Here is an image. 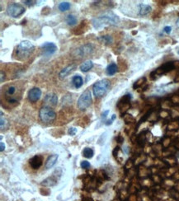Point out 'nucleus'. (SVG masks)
I'll use <instances>...</instances> for the list:
<instances>
[{"label":"nucleus","mask_w":179,"mask_h":201,"mask_svg":"<svg viewBox=\"0 0 179 201\" xmlns=\"http://www.w3.org/2000/svg\"><path fill=\"white\" fill-rule=\"evenodd\" d=\"M0 124H1V130H3V129L5 128L6 124H7V120H6L5 119H3V117H1V122H0Z\"/></svg>","instance_id":"26"},{"label":"nucleus","mask_w":179,"mask_h":201,"mask_svg":"<svg viewBox=\"0 0 179 201\" xmlns=\"http://www.w3.org/2000/svg\"><path fill=\"white\" fill-rule=\"evenodd\" d=\"M93 150L90 147H85L83 151V156L85 157L86 158H92L93 157Z\"/></svg>","instance_id":"21"},{"label":"nucleus","mask_w":179,"mask_h":201,"mask_svg":"<svg viewBox=\"0 0 179 201\" xmlns=\"http://www.w3.org/2000/svg\"><path fill=\"white\" fill-rule=\"evenodd\" d=\"M177 26H179V19L178 20V21H177Z\"/></svg>","instance_id":"34"},{"label":"nucleus","mask_w":179,"mask_h":201,"mask_svg":"<svg viewBox=\"0 0 179 201\" xmlns=\"http://www.w3.org/2000/svg\"><path fill=\"white\" fill-rule=\"evenodd\" d=\"M26 9L24 8L23 6H22L21 4L16 3H12L10 4H8V8H7V13L8 16L17 18L19 17L20 16H22L25 13Z\"/></svg>","instance_id":"6"},{"label":"nucleus","mask_w":179,"mask_h":201,"mask_svg":"<svg viewBox=\"0 0 179 201\" xmlns=\"http://www.w3.org/2000/svg\"><path fill=\"white\" fill-rule=\"evenodd\" d=\"M74 68H75V65H74V64H72V65H70V66L64 68V69L61 70V72L60 73V78L65 77L70 73H71L73 70L74 69Z\"/></svg>","instance_id":"17"},{"label":"nucleus","mask_w":179,"mask_h":201,"mask_svg":"<svg viewBox=\"0 0 179 201\" xmlns=\"http://www.w3.org/2000/svg\"><path fill=\"white\" fill-rule=\"evenodd\" d=\"M41 96V91L38 87H33L28 92V100L31 102H36L39 100Z\"/></svg>","instance_id":"9"},{"label":"nucleus","mask_w":179,"mask_h":201,"mask_svg":"<svg viewBox=\"0 0 179 201\" xmlns=\"http://www.w3.org/2000/svg\"><path fill=\"white\" fill-rule=\"evenodd\" d=\"M145 81V77H141L140 79H139L135 83V85H134V88H135V87H140V85H142L143 83H144V82Z\"/></svg>","instance_id":"24"},{"label":"nucleus","mask_w":179,"mask_h":201,"mask_svg":"<svg viewBox=\"0 0 179 201\" xmlns=\"http://www.w3.org/2000/svg\"><path fill=\"white\" fill-rule=\"evenodd\" d=\"M35 50L34 46L28 40L22 41L16 48L15 54L17 60H23L28 58Z\"/></svg>","instance_id":"2"},{"label":"nucleus","mask_w":179,"mask_h":201,"mask_svg":"<svg viewBox=\"0 0 179 201\" xmlns=\"http://www.w3.org/2000/svg\"><path fill=\"white\" fill-rule=\"evenodd\" d=\"M66 22L68 25L70 26H74L75 24L77 23V18L76 17L72 14H69V15L66 17V19H65Z\"/></svg>","instance_id":"20"},{"label":"nucleus","mask_w":179,"mask_h":201,"mask_svg":"<svg viewBox=\"0 0 179 201\" xmlns=\"http://www.w3.org/2000/svg\"><path fill=\"white\" fill-rule=\"evenodd\" d=\"M93 67V63L92 62L91 60H88V61H86V62L80 65V69L82 72L86 73V72L89 71Z\"/></svg>","instance_id":"18"},{"label":"nucleus","mask_w":179,"mask_h":201,"mask_svg":"<svg viewBox=\"0 0 179 201\" xmlns=\"http://www.w3.org/2000/svg\"><path fill=\"white\" fill-rule=\"evenodd\" d=\"M175 68V65H174V63L172 62H168L164 63L163 65H161L158 69L156 70L154 73H158V74H164L166 73L169 71H171Z\"/></svg>","instance_id":"11"},{"label":"nucleus","mask_w":179,"mask_h":201,"mask_svg":"<svg viewBox=\"0 0 179 201\" xmlns=\"http://www.w3.org/2000/svg\"><path fill=\"white\" fill-rule=\"evenodd\" d=\"M44 102L46 106H55L58 103V97L55 93H50L46 94L44 98Z\"/></svg>","instance_id":"8"},{"label":"nucleus","mask_w":179,"mask_h":201,"mask_svg":"<svg viewBox=\"0 0 179 201\" xmlns=\"http://www.w3.org/2000/svg\"><path fill=\"white\" fill-rule=\"evenodd\" d=\"M80 166H81L82 168L87 169V168L90 167V163H88V161H83V162L81 163V164H80Z\"/></svg>","instance_id":"25"},{"label":"nucleus","mask_w":179,"mask_h":201,"mask_svg":"<svg viewBox=\"0 0 179 201\" xmlns=\"http://www.w3.org/2000/svg\"><path fill=\"white\" fill-rule=\"evenodd\" d=\"M4 149H5V145H4V143L3 142H1V143H0V151L3 152Z\"/></svg>","instance_id":"33"},{"label":"nucleus","mask_w":179,"mask_h":201,"mask_svg":"<svg viewBox=\"0 0 179 201\" xmlns=\"http://www.w3.org/2000/svg\"><path fill=\"white\" fill-rule=\"evenodd\" d=\"M109 113V110H106V111H104L103 113H102V115H101V118L102 119H105L106 117H107V114Z\"/></svg>","instance_id":"32"},{"label":"nucleus","mask_w":179,"mask_h":201,"mask_svg":"<svg viewBox=\"0 0 179 201\" xmlns=\"http://www.w3.org/2000/svg\"><path fill=\"white\" fill-rule=\"evenodd\" d=\"M58 157H59V156L57 154H53L51 155L50 157H49V158L47 159L46 163V169L51 168L56 163L57 160H58Z\"/></svg>","instance_id":"14"},{"label":"nucleus","mask_w":179,"mask_h":201,"mask_svg":"<svg viewBox=\"0 0 179 201\" xmlns=\"http://www.w3.org/2000/svg\"><path fill=\"white\" fill-rule=\"evenodd\" d=\"M115 119H116V116H115V115H113V116H112V117H111V120H108V121L106 123V124H107V125H109V124H111V123H112V121H113Z\"/></svg>","instance_id":"30"},{"label":"nucleus","mask_w":179,"mask_h":201,"mask_svg":"<svg viewBox=\"0 0 179 201\" xmlns=\"http://www.w3.org/2000/svg\"><path fill=\"white\" fill-rule=\"evenodd\" d=\"M106 72H107V74L109 75V76H112L114 75L117 72V65L115 63H112L109 64L106 69Z\"/></svg>","instance_id":"19"},{"label":"nucleus","mask_w":179,"mask_h":201,"mask_svg":"<svg viewBox=\"0 0 179 201\" xmlns=\"http://www.w3.org/2000/svg\"><path fill=\"white\" fill-rule=\"evenodd\" d=\"M151 10H152V8L149 5L144 4V3H140L139 5V14L140 16L147 15L151 12Z\"/></svg>","instance_id":"13"},{"label":"nucleus","mask_w":179,"mask_h":201,"mask_svg":"<svg viewBox=\"0 0 179 201\" xmlns=\"http://www.w3.org/2000/svg\"><path fill=\"white\" fill-rule=\"evenodd\" d=\"M39 116L42 122L50 123L56 118V114L53 109H51L50 106H45L40 110Z\"/></svg>","instance_id":"4"},{"label":"nucleus","mask_w":179,"mask_h":201,"mask_svg":"<svg viewBox=\"0 0 179 201\" xmlns=\"http://www.w3.org/2000/svg\"><path fill=\"white\" fill-rule=\"evenodd\" d=\"M42 50H43V54L46 56L51 55V54H55L57 50V46L56 45L52 43V42H46L42 45Z\"/></svg>","instance_id":"7"},{"label":"nucleus","mask_w":179,"mask_h":201,"mask_svg":"<svg viewBox=\"0 0 179 201\" xmlns=\"http://www.w3.org/2000/svg\"><path fill=\"white\" fill-rule=\"evenodd\" d=\"M72 83L74 86L76 87V88H80L82 86H83V83H84V81H83V78L81 76L79 75H75L74 76L73 78H72Z\"/></svg>","instance_id":"16"},{"label":"nucleus","mask_w":179,"mask_h":201,"mask_svg":"<svg viewBox=\"0 0 179 201\" xmlns=\"http://www.w3.org/2000/svg\"><path fill=\"white\" fill-rule=\"evenodd\" d=\"M93 51V46L92 44H87V45H84L80 48H78L76 50V53L79 56H84V55L91 54Z\"/></svg>","instance_id":"10"},{"label":"nucleus","mask_w":179,"mask_h":201,"mask_svg":"<svg viewBox=\"0 0 179 201\" xmlns=\"http://www.w3.org/2000/svg\"><path fill=\"white\" fill-rule=\"evenodd\" d=\"M110 86H111L110 81L107 80V79H102V80L98 81L93 87V91L94 96L96 97H103L106 93H107V91L109 90Z\"/></svg>","instance_id":"3"},{"label":"nucleus","mask_w":179,"mask_h":201,"mask_svg":"<svg viewBox=\"0 0 179 201\" xmlns=\"http://www.w3.org/2000/svg\"><path fill=\"white\" fill-rule=\"evenodd\" d=\"M164 32H166L167 34H169V33H170L172 31L171 26H165V27H164Z\"/></svg>","instance_id":"29"},{"label":"nucleus","mask_w":179,"mask_h":201,"mask_svg":"<svg viewBox=\"0 0 179 201\" xmlns=\"http://www.w3.org/2000/svg\"><path fill=\"white\" fill-rule=\"evenodd\" d=\"M70 8V3L68 2H62L59 4V9L61 12H65Z\"/></svg>","instance_id":"22"},{"label":"nucleus","mask_w":179,"mask_h":201,"mask_svg":"<svg viewBox=\"0 0 179 201\" xmlns=\"http://www.w3.org/2000/svg\"><path fill=\"white\" fill-rule=\"evenodd\" d=\"M5 79V73H3V71H1V83H3Z\"/></svg>","instance_id":"31"},{"label":"nucleus","mask_w":179,"mask_h":201,"mask_svg":"<svg viewBox=\"0 0 179 201\" xmlns=\"http://www.w3.org/2000/svg\"><path fill=\"white\" fill-rule=\"evenodd\" d=\"M76 132H77V129H75V128H70V130H69V134H70V135H74V134H76Z\"/></svg>","instance_id":"28"},{"label":"nucleus","mask_w":179,"mask_h":201,"mask_svg":"<svg viewBox=\"0 0 179 201\" xmlns=\"http://www.w3.org/2000/svg\"><path fill=\"white\" fill-rule=\"evenodd\" d=\"M29 163H30V166H31L32 169H38L42 166L43 160H42V157L40 156L36 155L30 159Z\"/></svg>","instance_id":"12"},{"label":"nucleus","mask_w":179,"mask_h":201,"mask_svg":"<svg viewBox=\"0 0 179 201\" xmlns=\"http://www.w3.org/2000/svg\"><path fill=\"white\" fill-rule=\"evenodd\" d=\"M91 102H92L91 93L89 90H86L79 97L77 105H78V109H80L81 110H84L88 107H89V106L91 105Z\"/></svg>","instance_id":"5"},{"label":"nucleus","mask_w":179,"mask_h":201,"mask_svg":"<svg viewBox=\"0 0 179 201\" xmlns=\"http://www.w3.org/2000/svg\"><path fill=\"white\" fill-rule=\"evenodd\" d=\"M36 3V1H23L24 4H26V5L28 6V7L33 6Z\"/></svg>","instance_id":"27"},{"label":"nucleus","mask_w":179,"mask_h":201,"mask_svg":"<svg viewBox=\"0 0 179 201\" xmlns=\"http://www.w3.org/2000/svg\"><path fill=\"white\" fill-rule=\"evenodd\" d=\"M178 54H179V51H178Z\"/></svg>","instance_id":"35"},{"label":"nucleus","mask_w":179,"mask_h":201,"mask_svg":"<svg viewBox=\"0 0 179 201\" xmlns=\"http://www.w3.org/2000/svg\"><path fill=\"white\" fill-rule=\"evenodd\" d=\"M119 21V17L115 13H113L112 12H107L99 17L94 18L93 20V24L96 28H99L103 25H117Z\"/></svg>","instance_id":"1"},{"label":"nucleus","mask_w":179,"mask_h":201,"mask_svg":"<svg viewBox=\"0 0 179 201\" xmlns=\"http://www.w3.org/2000/svg\"><path fill=\"white\" fill-rule=\"evenodd\" d=\"M57 184V180L54 177H48L45 179L42 182H41V186H48V187H51V186H55Z\"/></svg>","instance_id":"15"},{"label":"nucleus","mask_w":179,"mask_h":201,"mask_svg":"<svg viewBox=\"0 0 179 201\" xmlns=\"http://www.w3.org/2000/svg\"><path fill=\"white\" fill-rule=\"evenodd\" d=\"M99 40H101V42L105 43V44H111L112 43V37L110 36H100L98 38Z\"/></svg>","instance_id":"23"}]
</instances>
